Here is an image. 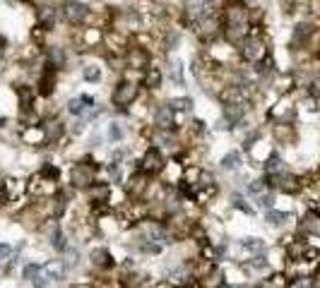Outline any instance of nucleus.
Returning a JSON list of instances; mask_svg holds the SVG:
<instances>
[{
	"label": "nucleus",
	"instance_id": "nucleus-34",
	"mask_svg": "<svg viewBox=\"0 0 320 288\" xmlns=\"http://www.w3.org/2000/svg\"><path fill=\"white\" fill-rule=\"evenodd\" d=\"M39 274H41V266L39 264H27L24 266V271H22V276L27 278V281H34Z\"/></svg>",
	"mask_w": 320,
	"mask_h": 288
},
{
	"label": "nucleus",
	"instance_id": "nucleus-44",
	"mask_svg": "<svg viewBox=\"0 0 320 288\" xmlns=\"http://www.w3.org/2000/svg\"><path fill=\"white\" fill-rule=\"evenodd\" d=\"M310 211L320 216V197H313V200H310Z\"/></svg>",
	"mask_w": 320,
	"mask_h": 288
},
{
	"label": "nucleus",
	"instance_id": "nucleus-9",
	"mask_svg": "<svg viewBox=\"0 0 320 288\" xmlns=\"http://www.w3.org/2000/svg\"><path fill=\"white\" fill-rule=\"evenodd\" d=\"M27 185H24L22 180H17V178H5L3 183H0V197L5 202H17V197H22Z\"/></svg>",
	"mask_w": 320,
	"mask_h": 288
},
{
	"label": "nucleus",
	"instance_id": "nucleus-22",
	"mask_svg": "<svg viewBox=\"0 0 320 288\" xmlns=\"http://www.w3.org/2000/svg\"><path fill=\"white\" fill-rule=\"evenodd\" d=\"M263 166H265V173H267V176H275V173H279V171H284V164H282V156L275 154V152H272V154L267 156V159H265V164H263Z\"/></svg>",
	"mask_w": 320,
	"mask_h": 288
},
{
	"label": "nucleus",
	"instance_id": "nucleus-31",
	"mask_svg": "<svg viewBox=\"0 0 320 288\" xmlns=\"http://www.w3.org/2000/svg\"><path fill=\"white\" fill-rule=\"evenodd\" d=\"M255 202H258V207H260V209H272V204H275V195H272V192H260V195H255Z\"/></svg>",
	"mask_w": 320,
	"mask_h": 288
},
{
	"label": "nucleus",
	"instance_id": "nucleus-15",
	"mask_svg": "<svg viewBox=\"0 0 320 288\" xmlns=\"http://www.w3.org/2000/svg\"><path fill=\"white\" fill-rule=\"evenodd\" d=\"M92 108H94V99L92 96H77V99L67 101V111L72 113V115H85Z\"/></svg>",
	"mask_w": 320,
	"mask_h": 288
},
{
	"label": "nucleus",
	"instance_id": "nucleus-24",
	"mask_svg": "<svg viewBox=\"0 0 320 288\" xmlns=\"http://www.w3.org/2000/svg\"><path fill=\"white\" fill-rule=\"evenodd\" d=\"M55 70L58 67H53V65H48V70H46L44 75H41V82H39V91L44 94V96H48L51 94V89H53V77H55Z\"/></svg>",
	"mask_w": 320,
	"mask_h": 288
},
{
	"label": "nucleus",
	"instance_id": "nucleus-5",
	"mask_svg": "<svg viewBox=\"0 0 320 288\" xmlns=\"http://www.w3.org/2000/svg\"><path fill=\"white\" fill-rule=\"evenodd\" d=\"M137 168H140V171H144V173H149L152 178L159 176V173L166 168V161H164L162 149H159V147L147 149V152H144V156H142V161H137Z\"/></svg>",
	"mask_w": 320,
	"mask_h": 288
},
{
	"label": "nucleus",
	"instance_id": "nucleus-8",
	"mask_svg": "<svg viewBox=\"0 0 320 288\" xmlns=\"http://www.w3.org/2000/svg\"><path fill=\"white\" fill-rule=\"evenodd\" d=\"M63 17L70 24H85V20L89 17V10L87 5L79 3V0H65L63 3Z\"/></svg>",
	"mask_w": 320,
	"mask_h": 288
},
{
	"label": "nucleus",
	"instance_id": "nucleus-36",
	"mask_svg": "<svg viewBox=\"0 0 320 288\" xmlns=\"http://www.w3.org/2000/svg\"><path fill=\"white\" fill-rule=\"evenodd\" d=\"M17 91H20V99H22V108L24 111H29V106H32V91H29V89H24V87H20L17 89Z\"/></svg>",
	"mask_w": 320,
	"mask_h": 288
},
{
	"label": "nucleus",
	"instance_id": "nucleus-32",
	"mask_svg": "<svg viewBox=\"0 0 320 288\" xmlns=\"http://www.w3.org/2000/svg\"><path fill=\"white\" fill-rule=\"evenodd\" d=\"M248 266H251V269H255V271H265L267 266H270V262H267V259H265V255L260 252V255L248 257Z\"/></svg>",
	"mask_w": 320,
	"mask_h": 288
},
{
	"label": "nucleus",
	"instance_id": "nucleus-23",
	"mask_svg": "<svg viewBox=\"0 0 320 288\" xmlns=\"http://www.w3.org/2000/svg\"><path fill=\"white\" fill-rule=\"evenodd\" d=\"M144 87L147 89L162 87V70L159 67H147V72H144Z\"/></svg>",
	"mask_w": 320,
	"mask_h": 288
},
{
	"label": "nucleus",
	"instance_id": "nucleus-43",
	"mask_svg": "<svg viewBox=\"0 0 320 288\" xmlns=\"http://www.w3.org/2000/svg\"><path fill=\"white\" fill-rule=\"evenodd\" d=\"M12 255V247L10 245H0V259H8Z\"/></svg>",
	"mask_w": 320,
	"mask_h": 288
},
{
	"label": "nucleus",
	"instance_id": "nucleus-25",
	"mask_svg": "<svg viewBox=\"0 0 320 288\" xmlns=\"http://www.w3.org/2000/svg\"><path fill=\"white\" fill-rule=\"evenodd\" d=\"M241 247L248 255H260V252H265V243H263L260 238H248V240L241 243Z\"/></svg>",
	"mask_w": 320,
	"mask_h": 288
},
{
	"label": "nucleus",
	"instance_id": "nucleus-39",
	"mask_svg": "<svg viewBox=\"0 0 320 288\" xmlns=\"http://www.w3.org/2000/svg\"><path fill=\"white\" fill-rule=\"evenodd\" d=\"M51 60L55 63V67H60L63 63H65V58H63V51H60V48H53V51H51Z\"/></svg>",
	"mask_w": 320,
	"mask_h": 288
},
{
	"label": "nucleus",
	"instance_id": "nucleus-27",
	"mask_svg": "<svg viewBox=\"0 0 320 288\" xmlns=\"http://www.w3.org/2000/svg\"><path fill=\"white\" fill-rule=\"evenodd\" d=\"M51 245H53L58 252H65L67 250V240H65V233L60 231V226H55L53 233H51Z\"/></svg>",
	"mask_w": 320,
	"mask_h": 288
},
{
	"label": "nucleus",
	"instance_id": "nucleus-4",
	"mask_svg": "<svg viewBox=\"0 0 320 288\" xmlns=\"http://www.w3.org/2000/svg\"><path fill=\"white\" fill-rule=\"evenodd\" d=\"M94 176H97V166L89 161H79L70 171V185L75 190H87L94 185Z\"/></svg>",
	"mask_w": 320,
	"mask_h": 288
},
{
	"label": "nucleus",
	"instance_id": "nucleus-18",
	"mask_svg": "<svg viewBox=\"0 0 320 288\" xmlns=\"http://www.w3.org/2000/svg\"><path fill=\"white\" fill-rule=\"evenodd\" d=\"M190 276H193V271H190V264H183V266H176V269H171L169 271V281L171 283H190Z\"/></svg>",
	"mask_w": 320,
	"mask_h": 288
},
{
	"label": "nucleus",
	"instance_id": "nucleus-41",
	"mask_svg": "<svg viewBox=\"0 0 320 288\" xmlns=\"http://www.w3.org/2000/svg\"><path fill=\"white\" fill-rule=\"evenodd\" d=\"M174 79H176V82H183V65H181L178 60H174Z\"/></svg>",
	"mask_w": 320,
	"mask_h": 288
},
{
	"label": "nucleus",
	"instance_id": "nucleus-14",
	"mask_svg": "<svg viewBox=\"0 0 320 288\" xmlns=\"http://www.w3.org/2000/svg\"><path fill=\"white\" fill-rule=\"evenodd\" d=\"M22 142L24 144H44V142H48L44 125H29V127L22 132Z\"/></svg>",
	"mask_w": 320,
	"mask_h": 288
},
{
	"label": "nucleus",
	"instance_id": "nucleus-20",
	"mask_svg": "<svg viewBox=\"0 0 320 288\" xmlns=\"http://www.w3.org/2000/svg\"><path fill=\"white\" fill-rule=\"evenodd\" d=\"M89 197H92V202H109L111 185L109 183H94V185L89 188Z\"/></svg>",
	"mask_w": 320,
	"mask_h": 288
},
{
	"label": "nucleus",
	"instance_id": "nucleus-26",
	"mask_svg": "<svg viewBox=\"0 0 320 288\" xmlns=\"http://www.w3.org/2000/svg\"><path fill=\"white\" fill-rule=\"evenodd\" d=\"M221 168L224 171H238L241 168V154L238 152H229V154L221 159Z\"/></svg>",
	"mask_w": 320,
	"mask_h": 288
},
{
	"label": "nucleus",
	"instance_id": "nucleus-13",
	"mask_svg": "<svg viewBox=\"0 0 320 288\" xmlns=\"http://www.w3.org/2000/svg\"><path fill=\"white\" fill-rule=\"evenodd\" d=\"M89 257H92V266H97V269H111L113 266V255H111L109 247H94Z\"/></svg>",
	"mask_w": 320,
	"mask_h": 288
},
{
	"label": "nucleus",
	"instance_id": "nucleus-11",
	"mask_svg": "<svg viewBox=\"0 0 320 288\" xmlns=\"http://www.w3.org/2000/svg\"><path fill=\"white\" fill-rule=\"evenodd\" d=\"M246 106L241 103H224V127H236L243 120Z\"/></svg>",
	"mask_w": 320,
	"mask_h": 288
},
{
	"label": "nucleus",
	"instance_id": "nucleus-12",
	"mask_svg": "<svg viewBox=\"0 0 320 288\" xmlns=\"http://www.w3.org/2000/svg\"><path fill=\"white\" fill-rule=\"evenodd\" d=\"M200 286L202 288H224V271H221L219 266L207 269V271L200 276Z\"/></svg>",
	"mask_w": 320,
	"mask_h": 288
},
{
	"label": "nucleus",
	"instance_id": "nucleus-7",
	"mask_svg": "<svg viewBox=\"0 0 320 288\" xmlns=\"http://www.w3.org/2000/svg\"><path fill=\"white\" fill-rule=\"evenodd\" d=\"M135 96H137V87H135L133 82H121L118 87L113 89L111 101H113L116 108H128V106L135 101Z\"/></svg>",
	"mask_w": 320,
	"mask_h": 288
},
{
	"label": "nucleus",
	"instance_id": "nucleus-35",
	"mask_svg": "<svg viewBox=\"0 0 320 288\" xmlns=\"http://www.w3.org/2000/svg\"><path fill=\"white\" fill-rule=\"evenodd\" d=\"M85 79H87V82H99V79H101V70L97 65L85 67Z\"/></svg>",
	"mask_w": 320,
	"mask_h": 288
},
{
	"label": "nucleus",
	"instance_id": "nucleus-47",
	"mask_svg": "<svg viewBox=\"0 0 320 288\" xmlns=\"http://www.w3.org/2000/svg\"><path fill=\"white\" fill-rule=\"evenodd\" d=\"M0 56H3V41H0Z\"/></svg>",
	"mask_w": 320,
	"mask_h": 288
},
{
	"label": "nucleus",
	"instance_id": "nucleus-46",
	"mask_svg": "<svg viewBox=\"0 0 320 288\" xmlns=\"http://www.w3.org/2000/svg\"><path fill=\"white\" fill-rule=\"evenodd\" d=\"M5 122H8V120H5V118H3V115H0V127H3V125H5Z\"/></svg>",
	"mask_w": 320,
	"mask_h": 288
},
{
	"label": "nucleus",
	"instance_id": "nucleus-16",
	"mask_svg": "<svg viewBox=\"0 0 320 288\" xmlns=\"http://www.w3.org/2000/svg\"><path fill=\"white\" fill-rule=\"evenodd\" d=\"M65 207H67V192L65 190H55L53 204H51V216H53V219H60V216L65 214Z\"/></svg>",
	"mask_w": 320,
	"mask_h": 288
},
{
	"label": "nucleus",
	"instance_id": "nucleus-3",
	"mask_svg": "<svg viewBox=\"0 0 320 288\" xmlns=\"http://www.w3.org/2000/svg\"><path fill=\"white\" fill-rule=\"evenodd\" d=\"M241 53L248 63H263L267 56V44L260 32H248V36L241 41Z\"/></svg>",
	"mask_w": 320,
	"mask_h": 288
},
{
	"label": "nucleus",
	"instance_id": "nucleus-19",
	"mask_svg": "<svg viewBox=\"0 0 320 288\" xmlns=\"http://www.w3.org/2000/svg\"><path fill=\"white\" fill-rule=\"evenodd\" d=\"M301 231L306 233V235H320V216L318 214L308 211V216H303V221H301Z\"/></svg>",
	"mask_w": 320,
	"mask_h": 288
},
{
	"label": "nucleus",
	"instance_id": "nucleus-38",
	"mask_svg": "<svg viewBox=\"0 0 320 288\" xmlns=\"http://www.w3.org/2000/svg\"><path fill=\"white\" fill-rule=\"evenodd\" d=\"M109 137L113 139V142H121V139H123V130L118 127V125H116V122H113V125L109 127Z\"/></svg>",
	"mask_w": 320,
	"mask_h": 288
},
{
	"label": "nucleus",
	"instance_id": "nucleus-1",
	"mask_svg": "<svg viewBox=\"0 0 320 288\" xmlns=\"http://www.w3.org/2000/svg\"><path fill=\"white\" fill-rule=\"evenodd\" d=\"M320 274V250L318 247H306L303 252L294 259H287V276L301 278V276H318Z\"/></svg>",
	"mask_w": 320,
	"mask_h": 288
},
{
	"label": "nucleus",
	"instance_id": "nucleus-6",
	"mask_svg": "<svg viewBox=\"0 0 320 288\" xmlns=\"http://www.w3.org/2000/svg\"><path fill=\"white\" fill-rule=\"evenodd\" d=\"M149 180H152V176L137 168L133 176L128 178V183H125V192H128V197H130V200H142L144 192L149 190Z\"/></svg>",
	"mask_w": 320,
	"mask_h": 288
},
{
	"label": "nucleus",
	"instance_id": "nucleus-2",
	"mask_svg": "<svg viewBox=\"0 0 320 288\" xmlns=\"http://www.w3.org/2000/svg\"><path fill=\"white\" fill-rule=\"evenodd\" d=\"M251 32V24H248V15L241 8H231L226 15V36L231 39L233 44H241L243 39Z\"/></svg>",
	"mask_w": 320,
	"mask_h": 288
},
{
	"label": "nucleus",
	"instance_id": "nucleus-17",
	"mask_svg": "<svg viewBox=\"0 0 320 288\" xmlns=\"http://www.w3.org/2000/svg\"><path fill=\"white\" fill-rule=\"evenodd\" d=\"M65 262L63 259H53V262H48V264H44V274L51 281H60V278L65 276Z\"/></svg>",
	"mask_w": 320,
	"mask_h": 288
},
{
	"label": "nucleus",
	"instance_id": "nucleus-21",
	"mask_svg": "<svg viewBox=\"0 0 320 288\" xmlns=\"http://www.w3.org/2000/svg\"><path fill=\"white\" fill-rule=\"evenodd\" d=\"M265 221L270 226H284L287 221H291V214L287 211H277V209H267L265 211Z\"/></svg>",
	"mask_w": 320,
	"mask_h": 288
},
{
	"label": "nucleus",
	"instance_id": "nucleus-33",
	"mask_svg": "<svg viewBox=\"0 0 320 288\" xmlns=\"http://www.w3.org/2000/svg\"><path fill=\"white\" fill-rule=\"evenodd\" d=\"M267 188H270V185H267L265 178H258V180H253V183H248V195H251V197H255V195L265 192Z\"/></svg>",
	"mask_w": 320,
	"mask_h": 288
},
{
	"label": "nucleus",
	"instance_id": "nucleus-28",
	"mask_svg": "<svg viewBox=\"0 0 320 288\" xmlns=\"http://www.w3.org/2000/svg\"><path fill=\"white\" fill-rule=\"evenodd\" d=\"M130 65L133 67H149V58H147V53L144 51H140V48H133L130 51Z\"/></svg>",
	"mask_w": 320,
	"mask_h": 288
},
{
	"label": "nucleus",
	"instance_id": "nucleus-37",
	"mask_svg": "<svg viewBox=\"0 0 320 288\" xmlns=\"http://www.w3.org/2000/svg\"><path fill=\"white\" fill-rule=\"evenodd\" d=\"M233 207H236L238 211H243V214H248V216L255 211L251 204H246V200H243V197H236V200H233Z\"/></svg>",
	"mask_w": 320,
	"mask_h": 288
},
{
	"label": "nucleus",
	"instance_id": "nucleus-30",
	"mask_svg": "<svg viewBox=\"0 0 320 288\" xmlns=\"http://www.w3.org/2000/svg\"><path fill=\"white\" fill-rule=\"evenodd\" d=\"M39 173H41L48 183H58V178H60V171H58V166H53V164H44Z\"/></svg>",
	"mask_w": 320,
	"mask_h": 288
},
{
	"label": "nucleus",
	"instance_id": "nucleus-42",
	"mask_svg": "<svg viewBox=\"0 0 320 288\" xmlns=\"http://www.w3.org/2000/svg\"><path fill=\"white\" fill-rule=\"evenodd\" d=\"M67 252V259H65V266H72V264H77V250L72 252V250H65Z\"/></svg>",
	"mask_w": 320,
	"mask_h": 288
},
{
	"label": "nucleus",
	"instance_id": "nucleus-45",
	"mask_svg": "<svg viewBox=\"0 0 320 288\" xmlns=\"http://www.w3.org/2000/svg\"><path fill=\"white\" fill-rule=\"evenodd\" d=\"M152 288H174V283L171 281H162V283H154Z\"/></svg>",
	"mask_w": 320,
	"mask_h": 288
},
{
	"label": "nucleus",
	"instance_id": "nucleus-40",
	"mask_svg": "<svg viewBox=\"0 0 320 288\" xmlns=\"http://www.w3.org/2000/svg\"><path fill=\"white\" fill-rule=\"evenodd\" d=\"M308 94H310V96H313V99H320V77H315V79H313V82H310Z\"/></svg>",
	"mask_w": 320,
	"mask_h": 288
},
{
	"label": "nucleus",
	"instance_id": "nucleus-29",
	"mask_svg": "<svg viewBox=\"0 0 320 288\" xmlns=\"http://www.w3.org/2000/svg\"><path fill=\"white\" fill-rule=\"evenodd\" d=\"M169 106H171L174 111L188 113L190 108H193V99H188V96H178V99H171V101H169Z\"/></svg>",
	"mask_w": 320,
	"mask_h": 288
},
{
	"label": "nucleus",
	"instance_id": "nucleus-10",
	"mask_svg": "<svg viewBox=\"0 0 320 288\" xmlns=\"http://www.w3.org/2000/svg\"><path fill=\"white\" fill-rule=\"evenodd\" d=\"M154 125H156V130H174L176 127V111L169 103L159 106L154 113Z\"/></svg>",
	"mask_w": 320,
	"mask_h": 288
}]
</instances>
